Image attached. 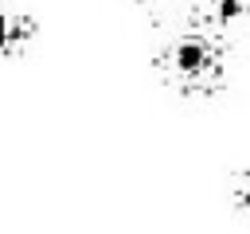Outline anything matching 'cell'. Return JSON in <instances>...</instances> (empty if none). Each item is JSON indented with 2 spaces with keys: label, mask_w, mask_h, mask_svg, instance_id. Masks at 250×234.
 Wrapping results in <instances>:
<instances>
[{
  "label": "cell",
  "mask_w": 250,
  "mask_h": 234,
  "mask_svg": "<svg viewBox=\"0 0 250 234\" xmlns=\"http://www.w3.org/2000/svg\"><path fill=\"white\" fill-rule=\"evenodd\" d=\"M160 82L180 98H215L227 90L230 74V35L180 23L176 35H168L156 47L152 58Z\"/></svg>",
  "instance_id": "1"
},
{
  "label": "cell",
  "mask_w": 250,
  "mask_h": 234,
  "mask_svg": "<svg viewBox=\"0 0 250 234\" xmlns=\"http://www.w3.org/2000/svg\"><path fill=\"white\" fill-rule=\"evenodd\" d=\"M234 211H246L250 214V172H242L234 179Z\"/></svg>",
  "instance_id": "4"
},
{
  "label": "cell",
  "mask_w": 250,
  "mask_h": 234,
  "mask_svg": "<svg viewBox=\"0 0 250 234\" xmlns=\"http://www.w3.org/2000/svg\"><path fill=\"white\" fill-rule=\"evenodd\" d=\"M250 16V0H184V23L230 35Z\"/></svg>",
  "instance_id": "2"
},
{
  "label": "cell",
  "mask_w": 250,
  "mask_h": 234,
  "mask_svg": "<svg viewBox=\"0 0 250 234\" xmlns=\"http://www.w3.org/2000/svg\"><path fill=\"white\" fill-rule=\"evenodd\" d=\"M35 35H39L35 16H27V12L12 8L8 0H0V55L12 58V55H20V51H27V43H31Z\"/></svg>",
  "instance_id": "3"
}]
</instances>
